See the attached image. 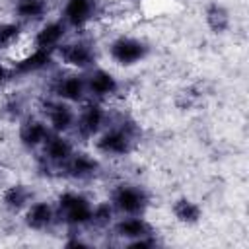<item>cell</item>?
<instances>
[{"label":"cell","instance_id":"1","mask_svg":"<svg viewBox=\"0 0 249 249\" xmlns=\"http://www.w3.org/2000/svg\"><path fill=\"white\" fill-rule=\"evenodd\" d=\"M111 54L115 56V60H119L123 64H130V62H136L144 54V47L132 39H119L113 43Z\"/></svg>","mask_w":249,"mask_h":249},{"label":"cell","instance_id":"2","mask_svg":"<svg viewBox=\"0 0 249 249\" xmlns=\"http://www.w3.org/2000/svg\"><path fill=\"white\" fill-rule=\"evenodd\" d=\"M60 204H62V208H66V216L74 224H82L91 218V212H89L86 200L76 195H64L60 198Z\"/></svg>","mask_w":249,"mask_h":249},{"label":"cell","instance_id":"3","mask_svg":"<svg viewBox=\"0 0 249 249\" xmlns=\"http://www.w3.org/2000/svg\"><path fill=\"white\" fill-rule=\"evenodd\" d=\"M115 202L123 212H138L144 206V195L140 191H136V189H124L123 187L117 193Z\"/></svg>","mask_w":249,"mask_h":249},{"label":"cell","instance_id":"4","mask_svg":"<svg viewBox=\"0 0 249 249\" xmlns=\"http://www.w3.org/2000/svg\"><path fill=\"white\" fill-rule=\"evenodd\" d=\"M89 12H91L89 0H70L68 6H66V18H68V21L74 23V25L84 23V21L88 19Z\"/></svg>","mask_w":249,"mask_h":249},{"label":"cell","instance_id":"5","mask_svg":"<svg viewBox=\"0 0 249 249\" xmlns=\"http://www.w3.org/2000/svg\"><path fill=\"white\" fill-rule=\"evenodd\" d=\"M97 146H99L103 152L123 154V152H126V148H128V138H126L123 132H109V134H105V136L99 140Z\"/></svg>","mask_w":249,"mask_h":249},{"label":"cell","instance_id":"6","mask_svg":"<svg viewBox=\"0 0 249 249\" xmlns=\"http://www.w3.org/2000/svg\"><path fill=\"white\" fill-rule=\"evenodd\" d=\"M62 54L70 64H76V66H86L91 60V53L84 45H68Z\"/></svg>","mask_w":249,"mask_h":249},{"label":"cell","instance_id":"7","mask_svg":"<svg viewBox=\"0 0 249 249\" xmlns=\"http://www.w3.org/2000/svg\"><path fill=\"white\" fill-rule=\"evenodd\" d=\"M60 35H62V25H60V23H51V25L43 27V29L39 31V35H37V45H39V49H47V47L54 45V43L60 39Z\"/></svg>","mask_w":249,"mask_h":249},{"label":"cell","instance_id":"8","mask_svg":"<svg viewBox=\"0 0 249 249\" xmlns=\"http://www.w3.org/2000/svg\"><path fill=\"white\" fill-rule=\"evenodd\" d=\"M51 222V208L47 204H35L27 212V224L31 228H43Z\"/></svg>","mask_w":249,"mask_h":249},{"label":"cell","instance_id":"9","mask_svg":"<svg viewBox=\"0 0 249 249\" xmlns=\"http://www.w3.org/2000/svg\"><path fill=\"white\" fill-rule=\"evenodd\" d=\"M45 134H47V130H45V126H43L41 123H27V124L21 128V140H23V144H27V146L39 144V142L45 138Z\"/></svg>","mask_w":249,"mask_h":249},{"label":"cell","instance_id":"10","mask_svg":"<svg viewBox=\"0 0 249 249\" xmlns=\"http://www.w3.org/2000/svg\"><path fill=\"white\" fill-rule=\"evenodd\" d=\"M101 124V111L97 107H88L86 113L80 119V128L84 134H91L97 130V126Z\"/></svg>","mask_w":249,"mask_h":249},{"label":"cell","instance_id":"11","mask_svg":"<svg viewBox=\"0 0 249 249\" xmlns=\"http://www.w3.org/2000/svg\"><path fill=\"white\" fill-rule=\"evenodd\" d=\"M89 86H91V91H95L97 95H103V93H109L115 89V80L105 72H95L91 76Z\"/></svg>","mask_w":249,"mask_h":249},{"label":"cell","instance_id":"12","mask_svg":"<svg viewBox=\"0 0 249 249\" xmlns=\"http://www.w3.org/2000/svg\"><path fill=\"white\" fill-rule=\"evenodd\" d=\"M47 156H49L51 160H54V161L66 160V158L70 156V146H68V142H64V140H60V138L49 140V144H47Z\"/></svg>","mask_w":249,"mask_h":249},{"label":"cell","instance_id":"13","mask_svg":"<svg viewBox=\"0 0 249 249\" xmlns=\"http://www.w3.org/2000/svg\"><path fill=\"white\" fill-rule=\"evenodd\" d=\"M117 230H119V233L124 235V237H142V235H146V231H148L146 224L140 222V220H126V222H121Z\"/></svg>","mask_w":249,"mask_h":249},{"label":"cell","instance_id":"14","mask_svg":"<svg viewBox=\"0 0 249 249\" xmlns=\"http://www.w3.org/2000/svg\"><path fill=\"white\" fill-rule=\"evenodd\" d=\"M82 89H84V84L80 78H66L58 88L60 95L66 99H78L82 95Z\"/></svg>","mask_w":249,"mask_h":249},{"label":"cell","instance_id":"15","mask_svg":"<svg viewBox=\"0 0 249 249\" xmlns=\"http://www.w3.org/2000/svg\"><path fill=\"white\" fill-rule=\"evenodd\" d=\"M45 62H49V54H47L43 49H39V51H37V53H33L29 58H25L23 62H19V64H18V70H19V72L37 70V68L45 66Z\"/></svg>","mask_w":249,"mask_h":249},{"label":"cell","instance_id":"16","mask_svg":"<svg viewBox=\"0 0 249 249\" xmlns=\"http://www.w3.org/2000/svg\"><path fill=\"white\" fill-rule=\"evenodd\" d=\"M51 123L54 124L56 130H64L70 126L72 123V113L66 109V107H54L51 111Z\"/></svg>","mask_w":249,"mask_h":249},{"label":"cell","instance_id":"17","mask_svg":"<svg viewBox=\"0 0 249 249\" xmlns=\"http://www.w3.org/2000/svg\"><path fill=\"white\" fill-rule=\"evenodd\" d=\"M175 214L183 222H195L198 218V208L189 200H179L175 204Z\"/></svg>","mask_w":249,"mask_h":249},{"label":"cell","instance_id":"18","mask_svg":"<svg viewBox=\"0 0 249 249\" xmlns=\"http://www.w3.org/2000/svg\"><path fill=\"white\" fill-rule=\"evenodd\" d=\"M18 12H19L23 18L39 16V14L43 12V2H41V0H19Z\"/></svg>","mask_w":249,"mask_h":249},{"label":"cell","instance_id":"19","mask_svg":"<svg viewBox=\"0 0 249 249\" xmlns=\"http://www.w3.org/2000/svg\"><path fill=\"white\" fill-rule=\"evenodd\" d=\"M25 198H27L25 189H21V187H12V189L6 193L4 202H6L8 206H12V208H18V206H21V204L25 202Z\"/></svg>","mask_w":249,"mask_h":249},{"label":"cell","instance_id":"20","mask_svg":"<svg viewBox=\"0 0 249 249\" xmlns=\"http://www.w3.org/2000/svg\"><path fill=\"white\" fill-rule=\"evenodd\" d=\"M93 169V163L88 160V158H76L72 163H70V171L74 175H84V173H89Z\"/></svg>","mask_w":249,"mask_h":249},{"label":"cell","instance_id":"21","mask_svg":"<svg viewBox=\"0 0 249 249\" xmlns=\"http://www.w3.org/2000/svg\"><path fill=\"white\" fill-rule=\"evenodd\" d=\"M208 21H210V25L214 29H224L226 27V16H224V12L220 8H212L208 12Z\"/></svg>","mask_w":249,"mask_h":249},{"label":"cell","instance_id":"22","mask_svg":"<svg viewBox=\"0 0 249 249\" xmlns=\"http://www.w3.org/2000/svg\"><path fill=\"white\" fill-rule=\"evenodd\" d=\"M16 33H18V27L16 25H2L0 27V45L2 43H8Z\"/></svg>","mask_w":249,"mask_h":249},{"label":"cell","instance_id":"23","mask_svg":"<svg viewBox=\"0 0 249 249\" xmlns=\"http://www.w3.org/2000/svg\"><path fill=\"white\" fill-rule=\"evenodd\" d=\"M109 216H111V212H109L107 206H99V208L95 210V214H93V218H97V222H105Z\"/></svg>","mask_w":249,"mask_h":249},{"label":"cell","instance_id":"24","mask_svg":"<svg viewBox=\"0 0 249 249\" xmlns=\"http://www.w3.org/2000/svg\"><path fill=\"white\" fill-rule=\"evenodd\" d=\"M4 76H6V72L0 68V84H2V80H4Z\"/></svg>","mask_w":249,"mask_h":249}]
</instances>
